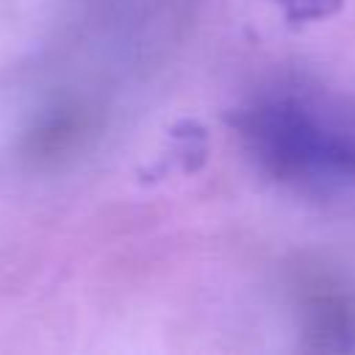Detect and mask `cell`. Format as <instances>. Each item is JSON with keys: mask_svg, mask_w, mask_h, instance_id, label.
<instances>
[{"mask_svg": "<svg viewBox=\"0 0 355 355\" xmlns=\"http://www.w3.org/2000/svg\"><path fill=\"white\" fill-rule=\"evenodd\" d=\"M286 14L294 19V22H311V19H324L330 17L341 0H280Z\"/></svg>", "mask_w": 355, "mask_h": 355, "instance_id": "cell-3", "label": "cell"}, {"mask_svg": "<svg viewBox=\"0 0 355 355\" xmlns=\"http://www.w3.org/2000/svg\"><path fill=\"white\" fill-rule=\"evenodd\" d=\"M252 161L277 183L305 194L355 191V111L300 86H277L236 114Z\"/></svg>", "mask_w": 355, "mask_h": 355, "instance_id": "cell-1", "label": "cell"}, {"mask_svg": "<svg viewBox=\"0 0 355 355\" xmlns=\"http://www.w3.org/2000/svg\"><path fill=\"white\" fill-rule=\"evenodd\" d=\"M311 333L322 338V347L349 349L347 338L355 336V302L352 297L333 291V294H316L308 305Z\"/></svg>", "mask_w": 355, "mask_h": 355, "instance_id": "cell-2", "label": "cell"}]
</instances>
